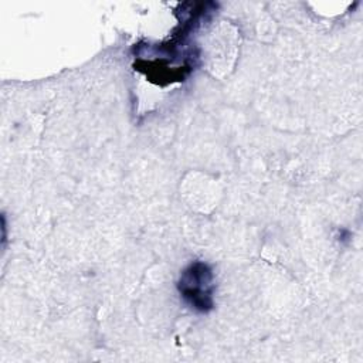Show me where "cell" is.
Masks as SVG:
<instances>
[{
  "label": "cell",
  "mask_w": 363,
  "mask_h": 363,
  "mask_svg": "<svg viewBox=\"0 0 363 363\" xmlns=\"http://www.w3.org/2000/svg\"><path fill=\"white\" fill-rule=\"evenodd\" d=\"M180 296L194 311L206 313L213 309L214 281L210 267L201 261L191 262L180 275L177 284Z\"/></svg>",
  "instance_id": "6da1fadb"
}]
</instances>
